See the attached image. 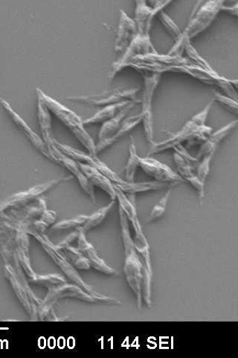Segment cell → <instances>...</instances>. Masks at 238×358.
<instances>
[{
	"label": "cell",
	"instance_id": "1",
	"mask_svg": "<svg viewBox=\"0 0 238 358\" xmlns=\"http://www.w3.org/2000/svg\"><path fill=\"white\" fill-rule=\"evenodd\" d=\"M213 106V101L188 120L185 125L177 132L172 134L168 138L161 141L155 142L151 145L147 152V156L163 153L170 150H174L179 145L188 147L200 145L213 131V129L207 126L206 123Z\"/></svg>",
	"mask_w": 238,
	"mask_h": 358
},
{
	"label": "cell",
	"instance_id": "2",
	"mask_svg": "<svg viewBox=\"0 0 238 358\" xmlns=\"http://www.w3.org/2000/svg\"><path fill=\"white\" fill-rule=\"evenodd\" d=\"M119 214L124 253V273L126 275V282L137 300V308L142 310L143 306L142 296L143 264L138 252L134 248L128 220L119 207Z\"/></svg>",
	"mask_w": 238,
	"mask_h": 358
},
{
	"label": "cell",
	"instance_id": "3",
	"mask_svg": "<svg viewBox=\"0 0 238 358\" xmlns=\"http://www.w3.org/2000/svg\"><path fill=\"white\" fill-rule=\"evenodd\" d=\"M26 232L35 238L40 244L45 252H46L54 263L61 268V271L68 279L70 280L74 285L81 287L85 292L94 296L97 300L98 303L108 306L121 305L120 300L100 294L96 292L91 286L85 282L82 277L77 272V268L68 262L61 253L57 250L56 245L46 234L34 231H27Z\"/></svg>",
	"mask_w": 238,
	"mask_h": 358
},
{
	"label": "cell",
	"instance_id": "4",
	"mask_svg": "<svg viewBox=\"0 0 238 358\" xmlns=\"http://www.w3.org/2000/svg\"><path fill=\"white\" fill-rule=\"evenodd\" d=\"M225 4L223 0H211L193 10L188 24L182 32V36L175 41L168 53L171 55H182L185 44L191 41L205 31L216 19Z\"/></svg>",
	"mask_w": 238,
	"mask_h": 358
},
{
	"label": "cell",
	"instance_id": "5",
	"mask_svg": "<svg viewBox=\"0 0 238 358\" xmlns=\"http://www.w3.org/2000/svg\"><path fill=\"white\" fill-rule=\"evenodd\" d=\"M36 92L37 96L40 97L52 113L70 129L87 152L91 155L97 156L96 143L86 130L84 120L73 110L45 94L41 89L37 88Z\"/></svg>",
	"mask_w": 238,
	"mask_h": 358
},
{
	"label": "cell",
	"instance_id": "6",
	"mask_svg": "<svg viewBox=\"0 0 238 358\" xmlns=\"http://www.w3.org/2000/svg\"><path fill=\"white\" fill-rule=\"evenodd\" d=\"M75 299L89 303H98L97 300L75 285L61 284L48 288V293L38 308V317L42 321H60L57 318L54 306L61 299Z\"/></svg>",
	"mask_w": 238,
	"mask_h": 358
},
{
	"label": "cell",
	"instance_id": "7",
	"mask_svg": "<svg viewBox=\"0 0 238 358\" xmlns=\"http://www.w3.org/2000/svg\"><path fill=\"white\" fill-rule=\"evenodd\" d=\"M72 178L73 176H64L52 179V180L35 185L26 190V192H19L10 196L0 203V213L26 208L35 203L44 194L59 185L70 180Z\"/></svg>",
	"mask_w": 238,
	"mask_h": 358
},
{
	"label": "cell",
	"instance_id": "8",
	"mask_svg": "<svg viewBox=\"0 0 238 358\" xmlns=\"http://www.w3.org/2000/svg\"><path fill=\"white\" fill-rule=\"evenodd\" d=\"M143 75L144 90L141 113L143 116L142 122L146 140L152 145L155 143L153 114L154 99L162 75L151 73H143Z\"/></svg>",
	"mask_w": 238,
	"mask_h": 358
},
{
	"label": "cell",
	"instance_id": "9",
	"mask_svg": "<svg viewBox=\"0 0 238 358\" xmlns=\"http://www.w3.org/2000/svg\"><path fill=\"white\" fill-rule=\"evenodd\" d=\"M140 92V88H117L110 90L99 94L69 96L66 99L70 102L78 103L90 106H101L120 103L123 102H131V101H137L138 94Z\"/></svg>",
	"mask_w": 238,
	"mask_h": 358
},
{
	"label": "cell",
	"instance_id": "10",
	"mask_svg": "<svg viewBox=\"0 0 238 358\" xmlns=\"http://www.w3.org/2000/svg\"><path fill=\"white\" fill-rule=\"evenodd\" d=\"M174 160L177 173L182 178L186 184L190 185L196 190L200 203L202 204L205 196L206 185H203L197 176L194 163H198L195 157L191 156L183 145L174 149Z\"/></svg>",
	"mask_w": 238,
	"mask_h": 358
},
{
	"label": "cell",
	"instance_id": "11",
	"mask_svg": "<svg viewBox=\"0 0 238 358\" xmlns=\"http://www.w3.org/2000/svg\"><path fill=\"white\" fill-rule=\"evenodd\" d=\"M54 145L61 152L78 164H87L96 168V170L107 176L113 185H121L124 181L117 173L113 171L103 162L101 161L97 156H94L88 152L76 150L70 145L63 144L55 139Z\"/></svg>",
	"mask_w": 238,
	"mask_h": 358
},
{
	"label": "cell",
	"instance_id": "12",
	"mask_svg": "<svg viewBox=\"0 0 238 358\" xmlns=\"http://www.w3.org/2000/svg\"><path fill=\"white\" fill-rule=\"evenodd\" d=\"M172 1H135L134 22L137 25V34L141 36H151L153 20L158 13L171 4Z\"/></svg>",
	"mask_w": 238,
	"mask_h": 358
},
{
	"label": "cell",
	"instance_id": "13",
	"mask_svg": "<svg viewBox=\"0 0 238 358\" xmlns=\"http://www.w3.org/2000/svg\"><path fill=\"white\" fill-rule=\"evenodd\" d=\"M140 169L155 182L176 186L180 183L186 184L184 179L172 169L171 167L153 158L152 156H145L141 158Z\"/></svg>",
	"mask_w": 238,
	"mask_h": 358
},
{
	"label": "cell",
	"instance_id": "14",
	"mask_svg": "<svg viewBox=\"0 0 238 358\" xmlns=\"http://www.w3.org/2000/svg\"><path fill=\"white\" fill-rule=\"evenodd\" d=\"M0 105H1L11 120L14 122L16 127L24 133L27 138L33 145V147L46 157L47 159L52 162V151L43 138L34 131L25 120L2 97H0Z\"/></svg>",
	"mask_w": 238,
	"mask_h": 358
},
{
	"label": "cell",
	"instance_id": "15",
	"mask_svg": "<svg viewBox=\"0 0 238 358\" xmlns=\"http://www.w3.org/2000/svg\"><path fill=\"white\" fill-rule=\"evenodd\" d=\"M78 231L77 238V249L80 251L87 259L90 267L96 271L110 276H119V272L108 265L104 259L98 255L94 246L87 239V234L81 230Z\"/></svg>",
	"mask_w": 238,
	"mask_h": 358
},
{
	"label": "cell",
	"instance_id": "16",
	"mask_svg": "<svg viewBox=\"0 0 238 358\" xmlns=\"http://www.w3.org/2000/svg\"><path fill=\"white\" fill-rule=\"evenodd\" d=\"M137 35V25L126 11L120 10L114 50L116 53H124Z\"/></svg>",
	"mask_w": 238,
	"mask_h": 358
},
{
	"label": "cell",
	"instance_id": "17",
	"mask_svg": "<svg viewBox=\"0 0 238 358\" xmlns=\"http://www.w3.org/2000/svg\"><path fill=\"white\" fill-rule=\"evenodd\" d=\"M77 235L78 231L75 230L62 242L55 245L56 248L77 270L89 271L91 267H90L87 259L80 251L72 245L77 241Z\"/></svg>",
	"mask_w": 238,
	"mask_h": 358
},
{
	"label": "cell",
	"instance_id": "18",
	"mask_svg": "<svg viewBox=\"0 0 238 358\" xmlns=\"http://www.w3.org/2000/svg\"><path fill=\"white\" fill-rule=\"evenodd\" d=\"M237 120L232 121L216 131H212L207 139L200 145L196 157L198 162L203 157L214 156L221 143L237 128Z\"/></svg>",
	"mask_w": 238,
	"mask_h": 358
},
{
	"label": "cell",
	"instance_id": "19",
	"mask_svg": "<svg viewBox=\"0 0 238 358\" xmlns=\"http://www.w3.org/2000/svg\"><path fill=\"white\" fill-rule=\"evenodd\" d=\"M78 164L90 184H91L94 187H97L103 190V192L109 196L110 200H117L114 185L112 183L107 176L91 166L83 164Z\"/></svg>",
	"mask_w": 238,
	"mask_h": 358
},
{
	"label": "cell",
	"instance_id": "20",
	"mask_svg": "<svg viewBox=\"0 0 238 358\" xmlns=\"http://www.w3.org/2000/svg\"><path fill=\"white\" fill-rule=\"evenodd\" d=\"M140 103V100L133 101V102H131L126 108H124L114 117L102 123V126L98 134L97 143H103L110 139L121 126L122 122L127 117L130 110Z\"/></svg>",
	"mask_w": 238,
	"mask_h": 358
},
{
	"label": "cell",
	"instance_id": "21",
	"mask_svg": "<svg viewBox=\"0 0 238 358\" xmlns=\"http://www.w3.org/2000/svg\"><path fill=\"white\" fill-rule=\"evenodd\" d=\"M142 120L143 116L141 112L138 115L126 117L117 131L110 139L103 143L96 144V154L98 155L111 147L112 144L117 143L127 133L138 127L142 122Z\"/></svg>",
	"mask_w": 238,
	"mask_h": 358
},
{
	"label": "cell",
	"instance_id": "22",
	"mask_svg": "<svg viewBox=\"0 0 238 358\" xmlns=\"http://www.w3.org/2000/svg\"><path fill=\"white\" fill-rule=\"evenodd\" d=\"M38 98V117L39 126L41 131V137L47 145L52 144L55 138L52 130V120L51 111L42 99Z\"/></svg>",
	"mask_w": 238,
	"mask_h": 358
},
{
	"label": "cell",
	"instance_id": "23",
	"mask_svg": "<svg viewBox=\"0 0 238 358\" xmlns=\"http://www.w3.org/2000/svg\"><path fill=\"white\" fill-rule=\"evenodd\" d=\"M119 188L124 194L135 195L151 192H158L167 188L172 187V185L158 182L155 181L144 182H124L123 184L114 185Z\"/></svg>",
	"mask_w": 238,
	"mask_h": 358
},
{
	"label": "cell",
	"instance_id": "24",
	"mask_svg": "<svg viewBox=\"0 0 238 358\" xmlns=\"http://www.w3.org/2000/svg\"><path fill=\"white\" fill-rule=\"evenodd\" d=\"M131 102H133V101L105 106L97 111L93 116L85 119L84 120V124L89 126L104 123L117 115L124 108H126Z\"/></svg>",
	"mask_w": 238,
	"mask_h": 358
},
{
	"label": "cell",
	"instance_id": "25",
	"mask_svg": "<svg viewBox=\"0 0 238 358\" xmlns=\"http://www.w3.org/2000/svg\"><path fill=\"white\" fill-rule=\"evenodd\" d=\"M57 218H58V212L54 210L47 209L44 211L39 220L33 222L25 227H21L20 225L17 226L25 231H34L44 234L54 225Z\"/></svg>",
	"mask_w": 238,
	"mask_h": 358
},
{
	"label": "cell",
	"instance_id": "26",
	"mask_svg": "<svg viewBox=\"0 0 238 358\" xmlns=\"http://www.w3.org/2000/svg\"><path fill=\"white\" fill-rule=\"evenodd\" d=\"M142 157L138 155L137 145L133 137H131L129 147L128 159L126 166V174L124 180L128 182H133L135 173H137Z\"/></svg>",
	"mask_w": 238,
	"mask_h": 358
},
{
	"label": "cell",
	"instance_id": "27",
	"mask_svg": "<svg viewBox=\"0 0 238 358\" xmlns=\"http://www.w3.org/2000/svg\"><path fill=\"white\" fill-rule=\"evenodd\" d=\"M114 205L115 201L111 200L109 204L99 208L98 210L93 213L92 215H89L84 225L77 230H81L87 234L89 231L100 226L101 224L105 220L110 211Z\"/></svg>",
	"mask_w": 238,
	"mask_h": 358
},
{
	"label": "cell",
	"instance_id": "28",
	"mask_svg": "<svg viewBox=\"0 0 238 358\" xmlns=\"http://www.w3.org/2000/svg\"><path fill=\"white\" fill-rule=\"evenodd\" d=\"M171 195L172 187L168 188L162 198L157 201L156 205H154L149 217L147 219V223L154 222L163 217Z\"/></svg>",
	"mask_w": 238,
	"mask_h": 358
},
{
	"label": "cell",
	"instance_id": "29",
	"mask_svg": "<svg viewBox=\"0 0 238 358\" xmlns=\"http://www.w3.org/2000/svg\"><path fill=\"white\" fill-rule=\"evenodd\" d=\"M184 51H186L189 59H191L193 63L212 74H218L210 64L205 59L202 58V56L197 51L194 46H193L191 41H188L185 44Z\"/></svg>",
	"mask_w": 238,
	"mask_h": 358
},
{
	"label": "cell",
	"instance_id": "30",
	"mask_svg": "<svg viewBox=\"0 0 238 358\" xmlns=\"http://www.w3.org/2000/svg\"><path fill=\"white\" fill-rule=\"evenodd\" d=\"M89 215H78L73 218L64 220L54 223L51 227L52 231L77 230L81 229L87 222Z\"/></svg>",
	"mask_w": 238,
	"mask_h": 358
},
{
	"label": "cell",
	"instance_id": "31",
	"mask_svg": "<svg viewBox=\"0 0 238 358\" xmlns=\"http://www.w3.org/2000/svg\"><path fill=\"white\" fill-rule=\"evenodd\" d=\"M158 18L161 22L162 25L174 41H177L182 36L183 31L180 29L175 21L170 17L163 10L158 14Z\"/></svg>",
	"mask_w": 238,
	"mask_h": 358
},
{
	"label": "cell",
	"instance_id": "32",
	"mask_svg": "<svg viewBox=\"0 0 238 358\" xmlns=\"http://www.w3.org/2000/svg\"><path fill=\"white\" fill-rule=\"evenodd\" d=\"M213 100L230 113L237 115V100L217 92H214Z\"/></svg>",
	"mask_w": 238,
	"mask_h": 358
},
{
	"label": "cell",
	"instance_id": "33",
	"mask_svg": "<svg viewBox=\"0 0 238 358\" xmlns=\"http://www.w3.org/2000/svg\"><path fill=\"white\" fill-rule=\"evenodd\" d=\"M214 156L207 155L203 157L198 161V168L196 169L197 176L199 180L206 185L207 178L211 171V163Z\"/></svg>",
	"mask_w": 238,
	"mask_h": 358
},
{
	"label": "cell",
	"instance_id": "34",
	"mask_svg": "<svg viewBox=\"0 0 238 358\" xmlns=\"http://www.w3.org/2000/svg\"><path fill=\"white\" fill-rule=\"evenodd\" d=\"M221 11H225L228 14L237 17L238 15V3H236L234 6H228L225 4L222 7Z\"/></svg>",
	"mask_w": 238,
	"mask_h": 358
}]
</instances>
